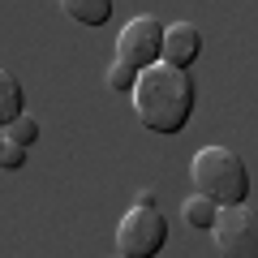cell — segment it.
I'll return each instance as SVG.
<instances>
[{"label": "cell", "mask_w": 258, "mask_h": 258, "mask_svg": "<svg viewBox=\"0 0 258 258\" xmlns=\"http://www.w3.org/2000/svg\"><path fill=\"white\" fill-rule=\"evenodd\" d=\"M194 78L189 69H176L168 60H155L138 74L134 86V112L151 134H181L194 116Z\"/></svg>", "instance_id": "cell-1"}, {"label": "cell", "mask_w": 258, "mask_h": 258, "mask_svg": "<svg viewBox=\"0 0 258 258\" xmlns=\"http://www.w3.org/2000/svg\"><path fill=\"white\" fill-rule=\"evenodd\" d=\"M189 176H194V194L211 198L215 207H237L249 198V168L228 147H203L189 159Z\"/></svg>", "instance_id": "cell-2"}, {"label": "cell", "mask_w": 258, "mask_h": 258, "mask_svg": "<svg viewBox=\"0 0 258 258\" xmlns=\"http://www.w3.org/2000/svg\"><path fill=\"white\" fill-rule=\"evenodd\" d=\"M120 258H155L168 245V220L155 207H129L116 224Z\"/></svg>", "instance_id": "cell-3"}, {"label": "cell", "mask_w": 258, "mask_h": 258, "mask_svg": "<svg viewBox=\"0 0 258 258\" xmlns=\"http://www.w3.org/2000/svg\"><path fill=\"white\" fill-rule=\"evenodd\" d=\"M211 237H215L220 258H258V211L249 203L220 207Z\"/></svg>", "instance_id": "cell-4"}, {"label": "cell", "mask_w": 258, "mask_h": 258, "mask_svg": "<svg viewBox=\"0 0 258 258\" xmlns=\"http://www.w3.org/2000/svg\"><path fill=\"white\" fill-rule=\"evenodd\" d=\"M116 60H129L134 69H147V64L164 60V22L151 18V13L129 18L125 30L116 35Z\"/></svg>", "instance_id": "cell-5"}, {"label": "cell", "mask_w": 258, "mask_h": 258, "mask_svg": "<svg viewBox=\"0 0 258 258\" xmlns=\"http://www.w3.org/2000/svg\"><path fill=\"white\" fill-rule=\"evenodd\" d=\"M198 56H203V35H198L194 22H172V26H164V60L168 64L189 69Z\"/></svg>", "instance_id": "cell-6"}, {"label": "cell", "mask_w": 258, "mask_h": 258, "mask_svg": "<svg viewBox=\"0 0 258 258\" xmlns=\"http://www.w3.org/2000/svg\"><path fill=\"white\" fill-rule=\"evenodd\" d=\"M60 13L78 26H103L112 18V0H60Z\"/></svg>", "instance_id": "cell-7"}, {"label": "cell", "mask_w": 258, "mask_h": 258, "mask_svg": "<svg viewBox=\"0 0 258 258\" xmlns=\"http://www.w3.org/2000/svg\"><path fill=\"white\" fill-rule=\"evenodd\" d=\"M22 112H26V95H22V82L0 64V129L9 125V120H18Z\"/></svg>", "instance_id": "cell-8"}, {"label": "cell", "mask_w": 258, "mask_h": 258, "mask_svg": "<svg viewBox=\"0 0 258 258\" xmlns=\"http://www.w3.org/2000/svg\"><path fill=\"white\" fill-rule=\"evenodd\" d=\"M181 215H185V224H189L194 232H211L215 220H220V207H215L211 198H203V194H194V198H185Z\"/></svg>", "instance_id": "cell-9"}, {"label": "cell", "mask_w": 258, "mask_h": 258, "mask_svg": "<svg viewBox=\"0 0 258 258\" xmlns=\"http://www.w3.org/2000/svg\"><path fill=\"white\" fill-rule=\"evenodd\" d=\"M0 134H5V142H18V147H35L43 129H39V120L30 116V112H22V116H18V120H9V125L0 129Z\"/></svg>", "instance_id": "cell-10"}, {"label": "cell", "mask_w": 258, "mask_h": 258, "mask_svg": "<svg viewBox=\"0 0 258 258\" xmlns=\"http://www.w3.org/2000/svg\"><path fill=\"white\" fill-rule=\"evenodd\" d=\"M138 74H142V69H134L129 60H112V64H108V86H112L116 95H134Z\"/></svg>", "instance_id": "cell-11"}, {"label": "cell", "mask_w": 258, "mask_h": 258, "mask_svg": "<svg viewBox=\"0 0 258 258\" xmlns=\"http://www.w3.org/2000/svg\"><path fill=\"white\" fill-rule=\"evenodd\" d=\"M22 164H26V147H18V142H0V168H5V172H18Z\"/></svg>", "instance_id": "cell-12"}, {"label": "cell", "mask_w": 258, "mask_h": 258, "mask_svg": "<svg viewBox=\"0 0 258 258\" xmlns=\"http://www.w3.org/2000/svg\"><path fill=\"white\" fill-rule=\"evenodd\" d=\"M0 142H5V134H0Z\"/></svg>", "instance_id": "cell-13"}]
</instances>
